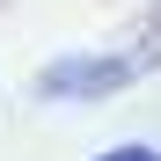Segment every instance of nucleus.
<instances>
[{"label":"nucleus","mask_w":161,"mask_h":161,"mask_svg":"<svg viewBox=\"0 0 161 161\" xmlns=\"http://www.w3.org/2000/svg\"><path fill=\"white\" fill-rule=\"evenodd\" d=\"M139 66H132V51H59V59H44L37 73V95L44 103H103V95H125L139 88Z\"/></svg>","instance_id":"f257e3e1"},{"label":"nucleus","mask_w":161,"mask_h":161,"mask_svg":"<svg viewBox=\"0 0 161 161\" xmlns=\"http://www.w3.org/2000/svg\"><path fill=\"white\" fill-rule=\"evenodd\" d=\"M125 51H132V66H139V73H161V0L139 15V37H132Z\"/></svg>","instance_id":"f03ea898"},{"label":"nucleus","mask_w":161,"mask_h":161,"mask_svg":"<svg viewBox=\"0 0 161 161\" xmlns=\"http://www.w3.org/2000/svg\"><path fill=\"white\" fill-rule=\"evenodd\" d=\"M95 161H161V147H139V139H125V147H110V154H95Z\"/></svg>","instance_id":"7ed1b4c3"}]
</instances>
